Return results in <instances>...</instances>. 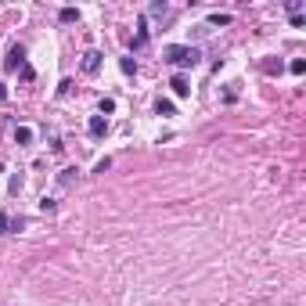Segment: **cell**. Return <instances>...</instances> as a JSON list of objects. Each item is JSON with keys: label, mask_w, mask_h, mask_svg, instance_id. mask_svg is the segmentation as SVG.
I'll return each mask as SVG.
<instances>
[{"label": "cell", "mask_w": 306, "mask_h": 306, "mask_svg": "<svg viewBox=\"0 0 306 306\" xmlns=\"http://www.w3.org/2000/svg\"><path fill=\"white\" fill-rule=\"evenodd\" d=\"M58 18H61V22H76V18H79V11H76V7H61V11H58Z\"/></svg>", "instance_id": "obj_8"}, {"label": "cell", "mask_w": 306, "mask_h": 306, "mask_svg": "<svg viewBox=\"0 0 306 306\" xmlns=\"http://www.w3.org/2000/svg\"><path fill=\"white\" fill-rule=\"evenodd\" d=\"M155 112H159V115H173V112H177V108H173V101L159 97V105H155Z\"/></svg>", "instance_id": "obj_7"}, {"label": "cell", "mask_w": 306, "mask_h": 306, "mask_svg": "<svg viewBox=\"0 0 306 306\" xmlns=\"http://www.w3.org/2000/svg\"><path fill=\"white\" fill-rule=\"evenodd\" d=\"M97 69H101V54H97V51H87V54H83V72H87V76H94Z\"/></svg>", "instance_id": "obj_4"}, {"label": "cell", "mask_w": 306, "mask_h": 306, "mask_svg": "<svg viewBox=\"0 0 306 306\" xmlns=\"http://www.w3.org/2000/svg\"><path fill=\"white\" fill-rule=\"evenodd\" d=\"M288 69H292V72H295V76H303V72H306V61H303V58H295V61H292V65H288Z\"/></svg>", "instance_id": "obj_12"}, {"label": "cell", "mask_w": 306, "mask_h": 306, "mask_svg": "<svg viewBox=\"0 0 306 306\" xmlns=\"http://www.w3.org/2000/svg\"><path fill=\"white\" fill-rule=\"evenodd\" d=\"M15 144H33V130L29 126H18L15 130Z\"/></svg>", "instance_id": "obj_6"}, {"label": "cell", "mask_w": 306, "mask_h": 306, "mask_svg": "<svg viewBox=\"0 0 306 306\" xmlns=\"http://www.w3.org/2000/svg\"><path fill=\"white\" fill-rule=\"evenodd\" d=\"M7 227H11V216H7V212H0V234H7Z\"/></svg>", "instance_id": "obj_15"}, {"label": "cell", "mask_w": 306, "mask_h": 306, "mask_svg": "<svg viewBox=\"0 0 306 306\" xmlns=\"http://www.w3.org/2000/svg\"><path fill=\"white\" fill-rule=\"evenodd\" d=\"M25 65V47L22 43H11L7 47V58H4V72H15V69H22Z\"/></svg>", "instance_id": "obj_2"}, {"label": "cell", "mask_w": 306, "mask_h": 306, "mask_svg": "<svg viewBox=\"0 0 306 306\" xmlns=\"http://www.w3.org/2000/svg\"><path fill=\"white\" fill-rule=\"evenodd\" d=\"M72 180H76V170H61V184H65V188H69Z\"/></svg>", "instance_id": "obj_14"}, {"label": "cell", "mask_w": 306, "mask_h": 306, "mask_svg": "<svg viewBox=\"0 0 306 306\" xmlns=\"http://www.w3.org/2000/svg\"><path fill=\"white\" fill-rule=\"evenodd\" d=\"M108 112H115V101H112V97L101 101V115H108Z\"/></svg>", "instance_id": "obj_13"}, {"label": "cell", "mask_w": 306, "mask_h": 306, "mask_svg": "<svg viewBox=\"0 0 306 306\" xmlns=\"http://www.w3.org/2000/svg\"><path fill=\"white\" fill-rule=\"evenodd\" d=\"M198 47H184V43H177V47H166V61L177 65V69H194L198 65Z\"/></svg>", "instance_id": "obj_1"}, {"label": "cell", "mask_w": 306, "mask_h": 306, "mask_svg": "<svg viewBox=\"0 0 306 306\" xmlns=\"http://www.w3.org/2000/svg\"><path fill=\"white\" fill-rule=\"evenodd\" d=\"M119 69H123V76H134L137 65H134V58H123V61H119Z\"/></svg>", "instance_id": "obj_10"}, {"label": "cell", "mask_w": 306, "mask_h": 306, "mask_svg": "<svg viewBox=\"0 0 306 306\" xmlns=\"http://www.w3.org/2000/svg\"><path fill=\"white\" fill-rule=\"evenodd\" d=\"M87 130H90V137H105V134H108V119H105V115H90Z\"/></svg>", "instance_id": "obj_3"}, {"label": "cell", "mask_w": 306, "mask_h": 306, "mask_svg": "<svg viewBox=\"0 0 306 306\" xmlns=\"http://www.w3.org/2000/svg\"><path fill=\"white\" fill-rule=\"evenodd\" d=\"M130 43H134V47H144V43H148V29H144V22H141V29H137V36H134Z\"/></svg>", "instance_id": "obj_9"}, {"label": "cell", "mask_w": 306, "mask_h": 306, "mask_svg": "<svg viewBox=\"0 0 306 306\" xmlns=\"http://www.w3.org/2000/svg\"><path fill=\"white\" fill-rule=\"evenodd\" d=\"M170 87H173V94H177V97H188L191 94V83H188V76H180V72L170 79Z\"/></svg>", "instance_id": "obj_5"}, {"label": "cell", "mask_w": 306, "mask_h": 306, "mask_svg": "<svg viewBox=\"0 0 306 306\" xmlns=\"http://www.w3.org/2000/svg\"><path fill=\"white\" fill-rule=\"evenodd\" d=\"M209 25H230V15H209Z\"/></svg>", "instance_id": "obj_11"}]
</instances>
